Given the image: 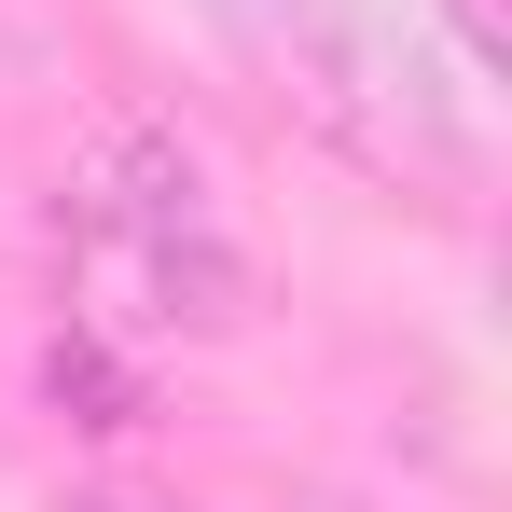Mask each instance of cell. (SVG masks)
Wrapping results in <instances>:
<instances>
[{"label": "cell", "instance_id": "cell-1", "mask_svg": "<svg viewBox=\"0 0 512 512\" xmlns=\"http://www.w3.org/2000/svg\"><path fill=\"white\" fill-rule=\"evenodd\" d=\"M84 222H97V250L153 291V319H180V333H222V319H236L250 263H236V236H222L208 167L180 153L167 125H125V139L97 153V208Z\"/></svg>", "mask_w": 512, "mask_h": 512}, {"label": "cell", "instance_id": "cell-2", "mask_svg": "<svg viewBox=\"0 0 512 512\" xmlns=\"http://www.w3.org/2000/svg\"><path fill=\"white\" fill-rule=\"evenodd\" d=\"M222 14L263 42V70H291V97L333 125L346 153H374V167H457V153H471V139L416 97V70L374 56L360 14H333V0H222Z\"/></svg>", "mask_w": 512, "mask_h": 512}, {"label": "cell", "instance_id": "cell-3", "mask_svg": "<svg viewBox=\"0 0 512 512\" xmlns=\"http://www.w3.org/2000/svg\"><path fill=\"white\" fill-rule=\"evenodd\" d=\"M457 28H471V56H499V0H443Z\"/></svg>", "mask_w": 512, "mask_h": 512}, {"label": "cell", "instance_id": "cell-4", "mask_svg": "<svg viewBox=\"0 0 512 512\" xmlns=\"http://www.w3.org/2000/svg\"><path fill=\"white\" fill-rule=\"evenodd\" d=\"M28 70H42V42H28V28L0 14V84H28Z\"/></svg>", "mask_w": 512, "mask_h": 512}, {"label": "cell", "instance_id": "cell-5", "mask_svg": "<svg viewBox=\"0 0 512 512\" xmlns=\"http://www.w3.org/2000/svg\"><path fill=\"white\" fill-rule=\"evenodd\" d=\"M84 512H125V499H84Z\"/></svg>", "mask_w": 512, "mask_h": 512}]
</instances>
